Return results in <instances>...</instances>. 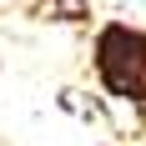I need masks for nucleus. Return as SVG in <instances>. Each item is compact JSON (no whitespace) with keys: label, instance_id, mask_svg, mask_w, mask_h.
Listing matches in <instances>:
<instances>
[{"label":"nucleus","instance_id":"1","mask_svg":"<svg viewBox=\"0 0 146 146\" xmlns=\"http://www.w3.org/2000/svg\"><path fill=\"white\" fill-rule=\"evenodd\" d=\"M91 60H96L101 86L116 101L146 106V30L141 25H126V20L101 25L91 40Z\"/></svg>","mask_w":146,"mask_h":146}]
</instances>
